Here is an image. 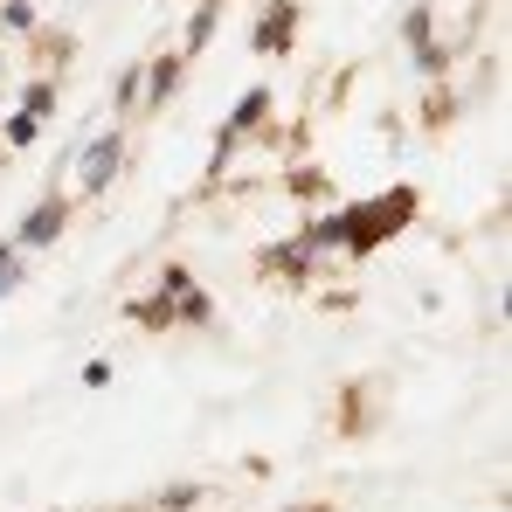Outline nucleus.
<instances>
[{
  "mask_svg": "<svg viewBox=\"0 0 512 512\" xmlns=\"http://www.w3.org/2000/svg\"><path fill=\"white\" fill-rule=\"evenodd\" d=\"M56 229H63V201H42V208L28 215L21 243H28V250H42V243H56Z\"/></svg>",
  "mask_w": 512,
  "mask_h": 512,
  "instance_id": "f257e3e1",
  "label": "nucleus"
},
{
  "mask_svg": "<svg viewBox=\"0 0 512 512\" xmlns=\"http://www.w3.org/2000/svg\"><path fill=\"white\" fill-rule=\"evenodd\" d=\"M111 167H118V139L104 132V146H90V160H84V187H104Z\"/></svg>",
  "mask_w": 512,
  "mask_h": 512,
  "instance_id": "f03ea898",
  "label": "nucleus"
},
{
  "mask_svg": "<svg viewBox=\"0 0 512 512\" xmlns=\"http://www.w3.org/2000/svg\"><path fill=\"white\" fill-rule=\"evenodd\" d=\"M256 42H263V49H284V42H291V7H270V14H263V35H256Z\"/></svg>",
  "mask_w": 512,
  "mask_h": 512,
  "instance_id": "7ed1b4c3",
  "label": "nucleus"
},
{
  "mask_svg": "<svg viewBox=\"0 0 512 512\" xmlns=\"http://www.w3.org/2000/svg\"><path fill=\"white\" fill-rule=\"evenodd\" d=\"M14 284H21V263H14V250H0V298H7Z\"/></svg>",
  "mask_w": 512,
  "mask_h": 512,
  "instance_id": "20e7f679",
  "label": "nucleus"
},
{
  "mask_svg": "<svg viewBox=\"0 0 512 512\" xmlns=\"http://www.w3.org/2000/svg\"><path fill=\"white\" fill-rule=\"evenodd\" d=\"M7 139H14V146H28V139H35V111H21V118L7 125Z\"/></svg>",
  "mask_w": 512,
  "mask_h": 512,
  "instance_id": "39448f33",
  "label": "nucleus"
},
{
  "mask_svg": "<svg viewBox=\"0 0 512 512\" xmlns=\"http://www.w3.org/2000/svg\"><path fill=\"white\" fill-rule=\"evenodd\" d=\"M291 512H326V506H291Z\"/></svg>",
  "mask_w": 512,
  "mask_h": 512,
  "instance_id": "423d86ee",
  "label": "nucleus"
}]
</instances>
